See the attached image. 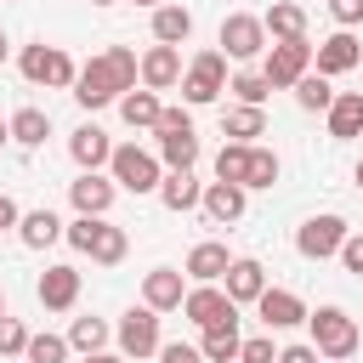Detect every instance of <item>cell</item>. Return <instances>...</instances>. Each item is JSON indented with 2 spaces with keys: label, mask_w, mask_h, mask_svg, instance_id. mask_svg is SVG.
I'll return each instance as SVG.
<instances>
[{
  "label": "cell",
  "mask_w": 363,
  "mask_h": 363,
  "mask_svg": "<svg viewBox=\"0 0 363 363\" xmlns=\"http://www.w3.org/2000/svg\"><path fill=\"white\" fill-rule=\"evenodd\" d=\"M136 79H142V57H136L130 45H108L102 57H91V62L79 68V79H74V102H79L85 113H96V108L119 102L125 91H136Z\"/></svg>",
  "instance_id": "cell-1"
},
{
  "label": "cell",
  "mask_w": 363,
  "mask_h": 363,
  "mask_svg": "<svg viewBox=\"0 0 363 363\" xmlns=\"http://www.w3.org/2000/svg\"><path fill=\"white\" fill-rule=\"evenodd\" d=\"M62 238H68L79 255H91L96 267H119V261H125V250H130L125 227H113L108 216H74V221L62 227Z\"/></svg>",
  "instance_id": "cell-2"
},
{
  "label": "cell",
  "mask_w": 363,
  "mask_h": 363,
  "mask_svg": "<svg viewBox=\"0 0 363 363\" xmlns=\"http://www.w3.org/2000/svg\"><path fill=\"white\" fill-rule=\"evenodd\" d=\"M306 329H312V346H318L323 363H346V357L363 346L357 318H352L346 306H318V312H306Z\"/></svg>",
  "instance_id": "cell-3"
},
{
  "label": "cell",
  "mask_w": 363,
  "mask_h": 363,
  "mask_svg": "<svg viewBox=\"0 0 363 363\" xmlns=\"http://www.w3.org/2000/svg\"><path fill=\"white\" fill-rule=\"evenodd\" d=\"M153 153L164 159V170H193V159H199V130H193V113L187 108H164L159 113V125H153Z\"/></svg>",
  "instance_id": "cell-4"
},
{
  "label": "cell",
  "mask_w": 363,
  "mask_h": 363,
  "mask_svg": "<svg viewBox=\"0 0 363 363\" xmlns=\"http://www.w3.org/2000/svg\"><path fill=\"white\" fill-rule=\"evenodd\" d=\"M108 176L119 182V193H159V182H164V159L159 153H147V147H136V142H119L113 147V159H108Z\"/></svg>",
  "instance_id": "cell-5"
},
{
  "label": "cell",
  "mask_w": 363,
  "mask_h": 363,
  "mask_svg": "<svg viewBox=\"0 0 363 363\" xmlns=\"http://www.w3.org/2000/svg\"><path fill=\"white\" fill-rule=\"evenodd\" d=\"M17 68H23V79H28V85H45V91H74V79H79L74 57H68L62 45H45V40L23 45Z\"/></svg>",
  "instance_id": "cell-6"
},
{
  "label": "cell",
  "mask_w": 363,
  "mask_h": 363,
  "mask_svg": "<svg viewBox=\"0 0 363 363\" xmlns=\"http://www.w3.org/2000/svg\"><path fill=\"white\" fill-rule=\"evenodd\" d=\"M227 91V51H199L187 68H182V102L187 108H204Z\"/></svg>",
  "instance_id": "cell-7"
},
{
  "label": "cell",
  "mask_w": 363,
  "mask_h": 363,
  "mask_svg": "<svg viewBox=\"0 0 363 363\" xmlns=\"http://www.w3.org/2000/svg\"><path fill=\"white\" fill-rule=\"evenodd\" d=\"M216 40L227 45L233 62H255V57H267V45H272V34H267V23H261L255 11H233V17H221V34H216Z\"/></svg>",
  "instance_id": "cell-8"
},
{
  "label": "cell",
  "mask_w": 363,
  "mask_h": 363,
  "mask_svg": "<svg viewBox=\"0 0 363 363\" xmlns=\"http://www.w3.org/2000/svg\"><path fill=\"white\" fill-rule=\"evenodd\" d=\"M261 74L272 79V91H295V79L312 74V40H272L261 57Z\"/></svg>",
  "instance_id": "cell-9"
},
{
  "label": "cell",
  "mask_w": 363,
  "mask_h": 363,
  "mask_svg": "<svg viewBox=\"0 0 363 363\" xmlns=\"http://www.w3.org/2000/svg\"><path fill=\"white\" fill-rule=\"evenodd\" d=\"M346 233H352V227H346L335 210H323V216H306V221L295 227V250H301L306 261H329V255H340Z\"/></svg>",
  "instance_id": "cell-10"
},
{
  "label": "cell",
  "mask_w": 363,
  "mask_h": 363,
  "mask_svg": "<svg viewBox=\"0 0 363 363\" xmlns=\"http://www.w3.org/2000/svg\"><path fill=\"white\" fill-rule=\"evenodd\" d=\"M113 340H119V352L136 363V357H159V312L142 301V306H130L125 318H119V329H113Z\"/></svg>",
  "instance_id": "cell-11"
},
{
  "label": "cell",
  "mask_w": 363,
  "mask_h": 363,
  "mask_svg": "<svg viewBox=\"0 0 363 363\" xmlns=\"http://www.w3.org/2000/svg\"><path fill=\"white\" fill-rule=\"evenodd\" d=\"M182 318L199 323V329H210V323H221V318H238V301H233L221 284H193V289L182 295Z\"/></svg>",
  "instance_id": "cell-12"
},
{
  "label": "cell",
  "mask_w": 363,
  "mask_h": 363,
  "mask_svg": "<svg viewBox=\"0 0 363 363\" xmlns=\"http://www.w3.org/2000/svg\"><path fill=\"white\" fill-rule=\"evenodd\" d=\"M113 199H119V182L102 176V170H79V176L68 182V204H74L79 216H108Z\"/></svg>",
  "instance_id": "cell-13"
},
{
  "label": "cell",
  "mask_w": 363,
  "mask_h": 363,
  "mask_svg": "<svg viewBox=\"0 0 363 363\" xmlns=\"http://www.w3.org/2000/svg\"><path fill=\"white\" fill-rule=\"evenodd\" d=\"M357 62H363V45H357V34H352V28H335L329 40H318V45H312V68H318V74H329V79H335V74H352Z\"/></svg>",
  "instance_id": "cell-14"
},
{
  "label": "cell",
  "mask_w": 363,
  "mask_h": 363,
  "mask_svg": "<svg viewBox=\"0 0 363 363\" xmlns=\"http://www.w3.org/2000/svg\"><path fill=\"white\" fill-rule=\"evenodd\" d=\"M34 295H40L45 312H74V301H79V267H68V261L45 267L40 284H34Z\"/></svg>",
  "instance_id": "cell-15"
},
{
  "label": "cell",
  "mask_w": 363,
  "mask_h": 363,
  "mask_svg": "<svg viewBox=\"0 0 363 363\" xmlns=\"http://www.w3.org/2000/svg\"><path fill=\"white\" fill-rule=\"evenodd\" d=\"M255 312H261V323L267 329H295V323H306V301L295 295V289H261V301H255Z\"/></svg>",
  "instance_id": "cell-16"
},
{
  "label": "cell",
  "mask_w": 363,
  "mask_h": 363,
  "mask_svg": "<svg viewBox=\"0 0 363 363\" xmlns=\"http://www.w3.org/2000/svg\"><path fill=\"white\" fill-rule=\"evenodd\" d=\"M142 85H147V91H170V85H182V51L153 40V45L142 51Z\"/></svg>",
  "instance_id": "cell-17"
},
{
  "label": "cell",
  "mask_w": 363,
  "mask_h": 363,
  "mask_svg": "<svg viewBox=\"0 0 363 363\" xmlns=\"http://www.w3.org/2000/svg\"><path fill=\"white\" fill-rule=\"evenodd\" d=\"M244 204H250V187H238V182H204V216L216 221V227H227V221H238L244 216Z\"/></svg>",
  "instance_id": "cell-18"
},
{
  "label": "cell",
  "mask_w": 363,
  "mask_h": 363,
  "mask_svg": "<svg viewBox=\"0 0 363 363\" xmlns=\"http://www.w3.org/2000/svg\"><path fill=\"white\" fill-rule=\"evenodd\" d=\"M221 289H227L238 306H250V301H261V289H267V267H261L255 255H233V267H227Z\"/></svg>",
  "instance_id": "cell-19"
},
{
  "label": "cell",
  "mask_w": 363,
  "mask_h": 363,
  "mask_svg": "<svg viewBox=\"0 0 363 363\" xmlns=\"http://www.w3.org/2000/svg\"><path fill=\"white\" fill-rule=\"evenodd\" d=\"M159 204L176 210V216H187V210L204 204V182H199L193 170H164V182H159Z\"/></svg>",
  "instance_id": "cell-20"
},
{
  "label": "cell",
  "mask_w": 363,
  "mask_h": 363,
  "mask_svg": "<svg viewBox=\"0 0 363 363\" xmlns=\"http://www.w3.org/2000/svg\"><path fill=\"white\" fill-rule=\"evenodd\" d=\"M227 267H233V255H227V244H216V238H204V244H193L187 250V278L193 284H221L227 278Z\"/></svg>",
  "instance_id": "cell-21"
},
{
  "label": "cell",
  "mask_w": 363,
  "mask_h": 363,
  "mask_svg": "<svg viewBox=\"0 0 363 363\" xmlns=\"http://www.w3.org/2000/svg\"><path fill=\"white\" fill-rule=\"evenodd\" d=\"M182 295H187V284H182L176 267H153V272L142 278V301H147L153 312H182Z\"/></svg>",
  "instance_id": "cell-22"
},
{
  "label": "cell",
  "mask_w": 363,
  "mask_h": 363,
  "mask_svg": "<svg viewBox=\"0 0 363 363\" xmlns=\"http://www.w3.org/2000/svg\"><path fill=\"white\" fill-rule=\"evenodd\" d=\"M68 153H74V164H79V170H102V164L113 159V142H108V130H102V125H79V130L68 136Z\"/></svg>",
  "instance_id": "cell-23"
},
{
  "label": "cell",
  "mask_w": 363,
  "mask_h": 363,
  "mask_svg": "<svg viewBox=\"0 0 363 363\" xmlns=\"http://www.w3.org/2000/svg\"><path fill=\"white\" fill-rule=\"evenodd\" d=\"M62 227H68V221H62L57 210H45V204H40V210H23L17 238H23V250H51V244L62 238Z\"/></svg>",
  "instance_id": "cell-24"
},
{
  "label": "cell",
  "mask_w": 363,
  "mask_h": 363,
  "mask_svg": "<svg viewBox=\"0 0 363 363\" xmlns=\"http://www.w3.org/2000/svg\"><path fill=\"white\" fill-rule=\"evenodd\" d=\"M329 136L335 142H352V136H363V91H335V102H329Z\"/></svg>",
  "instance_id": "cell-25"
},
{
  "label": "cell",
  "mask_w": 363,
  "mask_h": 363,
  "mask_svg": "<svg viewBox=\"0 0 363 363\" xmlns=\"http://www.w3.org/2000/svg\"><path fill=\"white\" fill-rule=\"evenodd\" d=\"M238 346H244V335H238V318H221V323H210V329L199 335V352H204V363H238Z\"/></svg>",
  "instance_id": "cell-26"
},
{
  "label": "cell",
  "mask_w": 363,
  "mask_h": 363,
  "mask_svg": "<svg viewBox=\"0 0 363 363\" xmlns=\"http://www.w3.org/2000/svg\"><path fill=\"white\" fill-rule=\"evenodd\" d=\"M159 113H164V102H159V91H147V85L119 96V119H125L130 130H153V125H159Z\"/></svg>",
  "instance_id": "cell-27"
},
{
  "label": "cell",
  "mask_w": 363,
  "mask_h": 363,
  "mask_svg": "<svg viewBox=\"0 0 363 363\" xmlns=\"http://www.w3.org/2000/svg\"><path fill=\"white\" fill-rule=\"evenodd\" d=\"M187 34H193V11H187V6H176V0L153 6V40H159V45H182Z\"/></svg>",
  "instance_id": "cell-28"
},
{
  "label": "cell",
  "mask_w": 363,
  "mask_h": 363,
  "mask_svg": "<svg viewBox=\"0 0 363 363\" xmlns=\"http://www.w3.org/2000/svg\"><path fill=\"white\" fill-rule=\"evenodd\" d=\"M261 23H267V34H272V40H306V11H301L295 0H272Z\"/></svg>",
  "instance_id": "cell-29"
},
{
  "label": "cell",
  "mask_w": 363,
  "mask_h": 363,
  "mask_svg": "<svg viewBox=\"0 0 363 363\" xmlns=\"http://www.w3.org/2000/svg\"><path fill=\"white\" fill-rule=\"evenodd\" d=\"M221 136L227 142H255V136H267V113L250 108V102H238V108L221 113Z\"/></svg>",
  "instance_id": "cell-30"
},
{
  "label": "cell",
  "mask_w": 363,
  "mask_h": 363,
  "mask_svg": "<svg viewBox=\"0 0 363 363\" xmlns=\"http://www.w3.org/2000/svg\"><path fill=\"white\" fill-rule=\"evenodd\" d=\"M45 136H51V113L45 108H17L11 113V142L17 147H45Z\"/></svg>",
  "instance_id": "cell-31"
},
{
  "label": "cell",
  "mask_w": 363,
  "mask_h": 363,
  "mask_svg": "<svg viewBox=\"0 0 363 363\" xmlns=\"http://www.w3.org/2000/svg\"><path fill=\"white\" fill-rule=\"evenodd\" d=\"M295 102L306 108V113H329V102H335V85H329V74H301L295 79Z\"/></svg>",
  "instance_id": "cell-32"
},
{
  "label": "cell",
  "mask_w": 363,
  "mask_h": 363,
  "mask_svg": "<svg viewBox=\"0 0 363 363\" xmlns=\"http://www.w3.org/2000/svg\"><path fill=\"white\" fill-rule=\"evenodd\" d=\"M250 147L255 142H221V153H216V182H250Z\"/></svg>",
  "instance_id": "cell-33"
},
{
  "label": "cell",
  "mask_w": 363,
  "mask_h": 363,
  "mask_svg": "<svg viewBox=\"0 0 363 363\" xmlns=\"http://www.w3.org/2000/svg\"><path fill=\"white\" fill-rule=\"evenodd\" d=\"M108 340H113V329L102 323V318H74L68 323V346L85 357V352H108Z\"/></svg>",
  "instance_id": "cell-34"
},
{
  "label": "cell",
  "mask_w": 363,
  "mask_h": 363,
  "mask_svg": "<svg viewBox=\"0 0 363 363\" xmlns=\"http://www.w3.org/2000/svg\"><path fill=\"white\" fill-rule=\"evenodd\" d=\"M227 91H233L238 102H250V108H261V102L272 96V79H267L261 68H244V74H233V79H227Z\"/></svg>",
  "instance_id": "cell-35"
},
{
  "label": "cell",
  "mask_w": 363,
  "mask_h": 363,
  "mask_svg": "<svg viewBox=\"0 0 363 363\" xmlns=\"http://www.w3.org/2000/svg\"><path fill=\"white\" fill-rule=\"evenodd\" d=\"M278 170H284V164H278V153L255 142V147H250V182H244V187H250V193H255V187H272V182H278Z\"/></svg>",
  "instance_id": "cell-36"
},
{
  "label": "cell",
  "mask_w": 363,
  "mask_h": 363,
  "mask_svg": "<svg viewBox=\"0 0 363 363\" xmlns=\"http://www.w3.org/2000/svg\"><path fill=\"white\" fill-rule=\"evenodd\" d=\"M68 352H74L68 335H28V352L23 357L28 363H68Z\"/></svg>",
  "instance_id": "cell-37"
},
{
  "label": "cell",
  "mask_w": 363,
  "mask_h": 363,
  "mask_svg": "<svg viewBox=\"0 0 363 363\" xmlns=\"http://www.w3.org/2000/svg\"><path fill=\"white\" fill-rule=\"evenodd\" d=\"M28 352V329H23V318H0V357H23Z\"/></svg>",
  "instance_id": "cell-38"
},
{
  "label": "cell",
  "mask_w": 363,
  "mask_h": 363,
  "mask_svg": "<svg viewBox=\"0 0 363 363\" xmlns=\"http://www.w3.org/2000/svg\"><path fill=\"white\" fill-rule=\"evenodd\" d=\"M238 363H278V352H272V329L255 335V340H244V346H238Z\"/></svg>",
  "instance_id": "cell-39"
},
{
  "label": "cell",
  "mask_w": 363,
  "mask_h": 363,
  "mask_svg": "<svg viewBox=\"0 0 363 363\" xmlns=\"http://www.w3.org/2000/svg\"><path fill=\"white\" fill-rule=\"evenodd\" d=\"M159 363H204V352L187 346V340H164V346H159Z\"/></svg>",
  "instance_id": "cell-40"
},
{
  "label": "cell",
  "mask_w": 363,
  "mask_h": 363,
  "mask_svg": "<svg viewBox=\"0 0 363 363\" xmlns=\"http://www.w3.org/2000/svg\"><path fill=\"white\" fill-rule=\"evenodd\" d=\"M329 17H335L340 28H357V23H363V0H329Z\"/></svg>",
  "instance_id": "cell-41"
},
{
  "label": "cell",
  "mask_w": 363,
  "mask_h": 363,
  "mask_svg": "<svg viewBox=\"0 0 363 363\" xmlns=\"http://www.w3.org/2000/svg\"><path fill=\"white\" fill-rule=\"evenodd\" d=\"M340 267L363 278V233H346V244H340Z\"/></svg>",
  "instance_id": "cell-42"
},
{
  "label": "cell",
  "mask_w": 363,
  "mask_h": 363,
  "mask_svg": "<svg viewBox=\"0 0 363 363\" xmlns=\"http://www.w3.org/2000/svg\"><path fill=\"white\" fill-rule=\"evenodd\" d=\"M278 363H323L312 340H295V346H278Z\"/></svg>",
  "instance_id": "cell-43"
},
{
  "label": "cell",
  "mask_w": 363,
  "mask_h": 363,
  "mask_svg": "<svg viewBox=\"0 0 363 363\" xmlns=\"http://www.w3.org/2000/svg\"><path fill=\"white\" fill-rule=\"evenodd\" d=\"M17 221H23V210H17V199H11V193H0V233H11Z\"/></svg>",
  "instance_id": "cell-44"
},
{
  "label": "cell",
  "mask_w": 363,
  "mask_h": 363,
  "mask_svg": "<svg viewBox=\"0 0 363 363\" xmlns=\"http://www.w3.org/2000/svg\"><path fill=\"white\" fill-rule=\"evenodd\" d=\"M79 363H130V357H125V352H85Z\"/></svg>",
  "instance_id": "cell-45"
},
{
  "label": "cell",
  "mask_w": 363,
  "mask_h": 363,
  "mask_svg": "<svg viewBox=\"0 0 363 363\" xmlns=\"http://www.w3.org/2000/svg\"><path fill=\"white\" fill-rule=\"evenodd\" d=\"M6 57H11V40H6V28H0V62H6Z\"/></svg>",
  "instance_id": "cell-46"
},
{
  "label": "cell",
  "mask_w": 363,
  "mask_h": 363,
  "mask_svg": "<svg viewBox=\"0 0 363 363\" xmlns=\"http://www.w3.org/2000/svg\"><path fill=\"white\" fill-rule=\"evenodd\" d=\"M6 142H11V119H0V147H6Z\"/></svg>",
  "instance_id": "cell-47"
},
{
  "label": "cell",
  "mask_w": 363,
  "mask_h": 363,
  "mask_svg": "<svg viewBox=\"0 0 363 363\" xmlns=\"http://www.w3.org/2000/svg\"><path fill=\"white\" fill-rule=\"evenodd\" d=\"M130 6H147V11H153V6H164V0H130Z\"/></svg>",
  "instance_id": "cell-48"
},
{
  "label": "cell",
  "mask_w": 363,
  "mask_h": 363,
  "mask_svg": "<svg viewBox=\"0 0 363 363\" xmlns=\"http://www.w3.org/2000/svg\"><path fill=\"white\" fill-rule=\"evenodd\" d=\"M357 187H363V159H357Z\"/></svg>",
  "instance_id": "cell-49"
},
{
  "label": "cell",
  "mask_w": 363,
  "mask_h": 363,
  "mask_svg": "<svg viewBox=\"0 0 363 363\" xmlns=\"http://www.w3.org/2000/svg\"><path fill=\"white\" fill-rule=\"evenodd\" d=\"M91 6H119V0H91Z\"/></svg>",
  "instance_id": "cell-50"
},
{
  "label": "cell",
  "mask_w": 363,
  "mask_h": 363,
  "mask_svg": "<svg viewBox=\"0 0 363 363\" xmlns=\"http://www.w3.org/2000/svg\"><path fill=\"white\" fill-rule=\"evenodd\" d=\"M0 318H6V295H0Z\"/></svg>",
  "instance_id": "cell-51"
}]
</instances>
